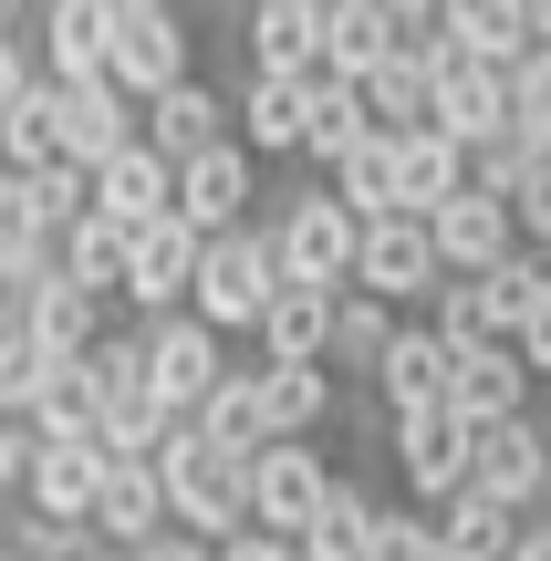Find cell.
<instances>
[{"label": "cell", "instance_id": "cell-1", "mask_svg": "<svg viewBox=\"0 0 551 561\" xmlns=\"http://www.w3.org/2000/svg\"><path fill=\"white\" fill-rule=\"evenodd\" d=\"M157 479H167V510H177V530H198V541H229V530H250V458H240V447H219L198 416H177V437H167Z\"/></svg>", "mask_w": 551, "mask_h": 561}, {"label": "cell", "instance_id": "cell-2", "mask_svg": "<svg viewBox=\"0 0 551 561\" xmlns=\"http://www.w3.org/2000/svg\"><path fill=\"white\" fill-rule=\"evenodd\" d=\"M282 240H271V219L250 229H219V240L198 250V291H187V312L219 322V333H261V312L282 301Z\"/></svg>", "mask_w": 551, "mask_h": 561}, {"label": "cell", "instance_id": "cell-3", "mask_svg": "<svg viewBox=\"0 0 551 561\" xmlns=\"http://www.w3.org/2000/svg\"><path fill=\"white\" fill-rule=\"evenodd\" d=\"M271 240H282V271H291V280L354 291V250H365V219H354V208L333 198V178L282 187V198H271Z\"/></svg>", "mask_w": 551, "mask_h": 561}, {"label": "cell", "instance_id": "cell-4", "mask_svg": "<svg viewBox=\"0 0 551 561\" xmlns=\"http://www.w3.org/2000/svg\"><path fill=\"white\" fill-rule=\"evenodd\" d=\"M386 458H395L416 510H448L469 489V468H479V426L458 405H416V416H386Z\"/></svg>", "mask_w": 551, "mask_h": 561}, {"label": "cell", "instance_id": "cell-5", "mask_svg": "<svg viewBox=\"0 0 551 561\" xmlns=\"http://www.w3.org/2000/svg\"><path fill=\"white\" fill-rule=\"evenodd\" d=\"M354 291L395 301V312H427V301L448 291V250H437V229L416 219V208H386V219H365V250H354Z\"/></svg>", "mask_w": 551, "mask_h": 561}, {"label": "cell", "instance_id": "cell-6", "mask_svg": "<svg viewBox=\"0 0 551 561\" xmlns=\"http://www.w3.org/2000/svg\"><path fill=\"white\" fill-rule=\"evenodd\" d=\"M333 479H344V468H333L323 447L271 437L261 458H250V530H282V541H302V530H312V510L333 500Z\"/></svg>", "mask_w": 551, "mask_h": 561}, {"label": "cell", "instance_id": "cell-7", "mask_svg": "<svg viewBox=\"0 0 551 561\" xmlns=\"http://www.w3.org/2000/svg\"><path fill=\"white\" fill-rule=\"evenodd\" d=\"M229 375V333L198 312H157L146 322V385H157V405H177V416H198L208 396H219Z\"/></svg>", "mask_w": 551, "mask_h": 561}, {"label": "cell", "instance_id": "cell-8", "mask_svg": "<svg viewBox=\"0 0 551 561\" xmlns=\"http://www.w3.org/2000/svg\"><path fill=\"white\" fill-rule=\"evenodd\" d=\"M250 198H261V157H250L240 136L198 146V157H177V219L187 229H250Z\"/></svg>", "mask_w": 551, "mask_h": 561}, {"label": "cell", "instance_id": "cell-9", "mask_svg": "<svg viewBox=\"0 0 551 561\" xmlns=\"http://www.w3.org/2000/svg\"><path fill=\"white\" fill-rule=\"evenodd\" d=\"M437 125H448L458 146H500L510 136V62H490V53H437Z\"/></svg>", "mask_w": 551, "mask_h": 561}, {"label": "cell", "instance_id": "cell-10", "mask_svg": "<svg viewBox=\"0 0 551 561\" xmlns=\"http://www.w3.org/2000/svg\"><path fill=\"white\" fill-rule=\"evenodd\" d=\"M469 489L510 500L520 520H531V510H551V426H541V416H500V426H479V468H469Z\"/></svg>", "mask_w": 551, "mask_h": 561}, {"label": "cell", "instance_id": "cell-11", "mask_svg": "<svg viewBox=\"0 0 551 561\" xmlns=\"http://www.w3.org/2000/svg\"><path fill=\"white\" fill-rule=\"evenodd\" d=\"M198 250H208V229H187L177 208L136 229V271H125V301H136V322L187 312V291H198Z\"/></svg>", "mask_w": 551, "mask_h": 561}, {"label": "cell", "instance_id": "cell-12", "mask_svg": "<svg viewBox=\"0 0 551 561\" xmlns=\"http://www.w3.org/2000/svg\"><path fill=\"white\" fill-rule=\"evenodd\" d=\"M115 32H125V0H42L32 11V42H42V73L53 83H83L115 62Z\"/></svg>", "mask_w": 551, "mask_h": 561}, {"label": "cell", "instance_id": "cell-13", "mask_svg": "<svg viewBox=\"0 0 551 561\" xmlns=\"http://www.w3.org/2000/svg\"><path fill=\"white\" fill-rule=\"evenodd\" d=\"M240 146L250 157H302L312 136V83L302 73H261V62H240Z\"/></svg>", "mask_w": 551, "mask_h": 561}, {"label": "cell", "instance_id": "cell-14", "mask_svg": "<svg viewBox=\"0 0 551 561\" xmlns=\"http://www.w3.org/2000/svg\"><path fill=\"white\" fill-rule=\"evenodd\" d=\"M104 83H125L136 104H146V94H167V83H187V21H177V0H157V11H125Z\"/></svg>", "mask_w": 551, "mask_h": 561}, {"label": "cell", "instance_id": "cell-15", "mask_svg": "<svg viewBox=\"0 0 551 561\" xmlns=\"http://www.w3.org/2000/svg\"><path fill=\"white\" fill-rule=\"evenodd\" d=\"M427 229H437V250H448V271H490V261H510L520 250V208L500 198V187H458L448 208H427Z\"/></svg>", "mask_w": 551, "mask_h": 561}, {"label": "cell", "instance_id": "cell-16", "mask_svg": "<svg viewBox=\"0 0 551 561\" xmlns=\"http://www.w3.org/2000/svg\"><path fill=\"white\" fill-rule=\"evenodd\" d=\"M104 479H115V447H94V437H53V447L32 458V479H21V500H32L42 520H94Z\"/></svg>", "mask_w": 551, "mask_h": 561}, {"label": "cell", "instance_id": "cell-17", "mask_svg": "<svg viewBox=\"0 0 551 561\" xmlns=\"http://www.w3.org/2000/svg\"><path fill=\"white\" fill-rule=\"evenodd\" d=\"M448 385H458V343L437 333V322H406V333H395V354L375 364V405H386V416L448 405Z\"/></svg>", "mask_w": 551, "mask_h": 561}, {"label": "cell", "instance_id": "cell-18", "mask_svg": "<svg viewBox=\"0 0 551 561\" xmlns=\"http://www.w3.org/2000/svg\"><path fill=\"white\" fill-rule=\"evenodd\" d=\"M136 125H146V146H167V157H198V146H219V136H240V104L219 94V83H167V94H146L136 104Z\"/></svg>", "mask_w": 551, "mask_h": 561}, {"label": "cell", "instance_id": "cell-19", "mask_svg": "<svg viewBox=\"0 0 551 561\" xmlns=\"http://www.w3.org/2000/svg\"><path fill=\"white\" fill-rule=\"evenodd\" d=\"M53 94H62V157H73V167H104L115 146L146 136V125H136V94H125V83H104V73L53 83Z\"/></svg>", "mask_w": 551, "mask_h": 561}, {"label": "cell", "instance_id": "cell-20", "mask_svg": "<svg viewBox=\"0 0 551 561\" xmlns=\"http://www.w3.org/2000/svg\"><path fill=\"white\" fill-rule=\"evenodd\" d=\"M94 208H115L125 229H146V219H167V208H177V157H167V146H115V157L94 167Z\"/></svg>", "mask_w": 551, "mask_h": 561}, {"label": "cell", "instance_id": "cell-21", "mask_svg": "<svg viewBox=\"0 0 551 561\" xmlns=\"http://www.w3.org/2000/svg\"><path fill=\"white\" fill-rule=\"evenodd\" d=\"M333 312H344V291L282 280V301L261 312V364H333Z\"/></svg>", "mask_w": 551, "mask_h": 561}, {"label": "cell", "instance_id": "cell-22", "mask_svg": "<svg viewBox=\"0 0 551 561\" xmlns=\"http://www.w3.org/2000/svg\"><path fill=\"white\" fill-rule=\"evenodd\" d=\"M469 178H479V157L448 136V125H406V136H395V198H406L416 219H427V208H448Z\"/></svg>", "mask_w": 551, "mask_h": 561}, {"label": "cell", "instance_id": "cell-23", "mask_svg": "<svg viewBox=\"0 0 551 561\" xmlns=\"http://www.w3.org/2000/svg\"><path fill=\"white\" fill-rule=\"evenodd\" d=\"M531 364H520V343H479V354H458V385H448V405L469 426H500V416H531Z\"/></svg>", "mask_w": 551, "mask_h": 561}, {"label": "cell", "instance_id": "cell-24", "mask_svg": "<svg viewBox=\"0 0 551 561\" xmlns=\"http://www.w3.org/2000/svg\"><path fill=\"white\" fill-rule=\"evenodd\" d=\"M312 53H323V0H250L240 62H261V73H302Z\"/></svg>", "mask_w": 551, "mask_h": 561}, {"label": "cell", "instance_id": "cell-25", "mask_svg": "<svg viewBox=\"0 0 551 561\" xmlns=\"http://www.w3.org/2000/svg\"><path fill=\"white\" fill-rule=\"evenodd\" d=\"M94 530L104 541H157V530H177V510H167V479L146 458H115V479H104V500H94Z\"/></svg>", "mask_w": 551, "mask_h": 561}, {"label": "cell", "instance_id": "cell-26", "mask_svg": "<svg viewBox=\"0 0 551 561\" xmlns=\"http://www.w3.org/2000/svg\"><path fill=\"white\" fill-rule=\"evenodd\" d=\"M62 271H73L83 291H104V301H125V271H136V229H125L115 208H83V219L62 229Z\"/></svg>", "mask_w": 551, "mask_h": 561}, {"label": "cell", "instance_id": "cell-27", "mask_svg": "<svg viewBox=\"0 0 551 561\" xmlns=\"http://www.w3.org/2000/svg\"><path fill=\"white\" fill-rule=\"evenodd\" d=\"M261 405H271V437H312V426L344 416L333 364H261Z\"/></svg>", "mask_w": 551, "mask_h": 561}, {"label": "cell", "instance_id": "cell-28", "mask_svg": "<svg viewBox=\"0 0 551 561\" xmlns=\"http://www.w3.org/2000/svg\"><path fill=\"white\" fill-rule=\"evenodd\" d=\"M42 250H62V219H53V198H42V178L0 167V280H11V271H32Z\"/></svg>", "mask_w": 551, "mask_h": 561}, {"label": "cell", "instance_id": "cell-29", "mask_svg": "<svg viewBox=\"0 0 551 561\" xmlns=\"http://www.w3.org/2000/svg\"><path fill=\"white\" fill-rule=\"evenodd\" d=\"M448 42L458 53H490V62H531L541 53L531 0H448Z\"/></svg>", "mask_w": 551, "mask_h": 561}, {"label": "cell", "instance_id": "cell-30", "mask_svg": "<svg viewBox=\"0 0 551 561\" xmlns=\"http://www.w3.org/2000/svg\"><path fill=\"white\" fill-rule=\"evenodd\" d=\"M0 167H21V178H42V167H73V157H62V94H53V73H42L32 94L0 115Z\"/></svg>", "mask_w": 551, "mask_h": 561}, {"label": "cell", "instance_id": "cell-31", "mask_svg": "<svg viewBox=\"0 0 551 561\" xmlns=\"http://www.w3.org/2000/svg\"><path fill=\"white\" fill-rule=\"evenodd\" d=\"M437 541H448V561H510L520 510H510V500H490V489H458V500L437 510Z\"/></svg>", "mask_w": 551, "mask_h": 561}, {"label": "cell", "instance_id": "cell-32", "mask_svg": "<svg viewBox=\"0 0 551 561\" xmlns=\"http://www.w3.org/2000/svg\"><path fill=\"white\" fill-rule=\"evenodd\" d=\"M395 333H406V312H395V301L344 291V312H333V375H365V385H375V364L395 354Z\"/></svg>", "mask_w": 551, "mask_h": 561}, {"label": "cell", "instance_id": "cell-33", "mask_svg": "<svg viewBox=\"0 0 551 561\" xmlns=\"http://www.w3.org/2000/svg\"><path fill=\"white\" fill-rule=\"evenodd\" d=\"M365 104H375V125H386V136H406V125H437V62L386 53V62L365 73Z\"/></svg>", "mask_w": 551, "mask_h": 561}, {"label": "cell", "instance_id": "cell-34", "mask_svg": "<svg viewBox=\"0 0 551 561\" xmlns=\"http://www.w3.org/2000/svg\"><path fill=\"white\" fill-rule=\"evenodd\" d=\"M198 426H208V437H219V447H240V458H261V447H271V405H261V364H229V375H219V396L198 405Z\"/></svg>", "mask_w": 551, "mask_h": 561}, {"label": "cell", "instance_id": "cell-35", "mask_svg": "<svg viewBox=\"0 0 551 561\" xmlns=\"http://www.w3.org/2000/svg\"><path fill=\"white\" fill-rule=\"evenodd\" d=\"M375 489L365 479H333V500L312 510V530H302V561H365V530H375Z\"/></svg>", "mask_w": 551, "mask_h": 561}, {"label": "cell", "instance_id": "cell-36", "mask_svg": "<svg viewBox=\"0 0 551 561\" xmlns=\"http://www.w3.org/2000/svg\"><path fill=\"white\" fill-rule=\"evenodd\" d=\"M323 178H333V198H344L354 219H386V208H406V198H395V136H386V125H375L354 157H333Z\"/></svg>", "mask_w": 551, "mask_h": 561}, {"label": "cell", "instance_id": "cell-37", "mask_svg": "<svg viewBox=\"0 0 551 561\" xmlns=\"http://www.w3.org/2000/svg\"><path fill=\"white\" fill-rule=\"evenodd\" d=\"M32 416H42V437H94L104 447V385H94V364H53V385L32 396Z\"/></svg>", "mask_w": 551, "mask_h": 561}, {"label": "cell", "instance_id": "cell-38", "mask_svg": "<svg viewBox=\"0 0 551 561\" xmlns=\"http://www.w3.org/2000/svg\"><path fill=\"white\" fill-rule=\"evenodd\" d=\"M365 561H448V541H437V510H375V530H365Z\"/></svg>", "mask_w": 551, "mask_h": 561}, {"label": "cell", "instance_id": "cell-39", "mask_svg": "<svg viewBox=\"0 0 551 561\" xmlns=\"http://www.w3.org/2000/svg\"><path fill=\"white\" fill-rule=\"evenodd\" d=\"M53 364H62V354L32 333V322H0V405H32L42 385H53Z\"/></svg>", "mask_w": 551, "mask_h": 561}, {"label": "cell", "instance_id": "cell-40", "mask_svg": "<svg viewBox=\"0 0 551 561\" xmlns=\"http://www.w3.org/2000/svg\"><path fill=\"white\" fill-rule=\"evenodd\" d=\"M375 21H386V42L416 53V62L448 53V0H375Z\"/></svg>", "mask_w": 551, "mask_h": 561}, {"label": "cell", "instance_id": "cell-41", "mask_svg": "<svg viewBox=\"0 0 551 561\" xmlns=\"http://www.w3.org/2000/svg\"><path fill=\"white\" fill-rule=\"evenodd\" d=\"M510 136L520 146H551V42L531 62H510Z\"/></svg>", "mask_w": 551, "mask_h": 561}, {"label": "cell", "instance_id": "cell-42", "mask_svg": "<svg viewBox=\"0 0 551 561\" xmlns=\"http://www.w3.org/2000/svg\"><path fill=\"white\" fill-rule=\"evenodd\" d=\"M510 208H520V240H551V146H520V178H510Z\"/></svg>", "mask_w": 551, "mask_h": 561}, {"label": "cell", "instance_id": "cell-43", "mask_svg": "<svg viewBox=\"0 0 551 561\" xmlns=\"http://www.w3.org/2000/svg\"><path fill=\"white\" fill-rule=\"evenodd\" d=\"M32 83H42V42L32 32H0V115H11Z\"/></svg>", "mask_w": 551, "mask_h": 561}, {"label": "cell", "instance_id": "cell-44", "mask_svg": "<svg viewBox=\"0 0 551 561\" xmlns=\"http://www.w3.org/2000/svg\"><path fill=\"white\" fill-rule=\"evenodd\" d=\"M219 561H302V541H282V530H229Z\"/></svg>", "mask_w": 551, "mask_h": 561}, {"label": "cell", "instance_id": "cell-45", "mask_svg": "<svg viewBox=\"0 0 551 561\" xmlns=\"http://www.w3.org/2000/svg\"><path fill=\"white\" fill-rule=\"evenodd\" d=\"M510 343H520V364H531V375H551V291L520 312V333H510Z\"/></svg>", "mask_w": 551, "mask_h": 561}, {"label": "cell", "instance_id": "cell-46", "mask_svg": "<svg viewBox=\"0 0 551 561\" xmlns=\"http://www.w3.org/2000/svg\"><path fill=\"white\" fill-rule=\"evenodd\" d=\"M125 561H219V541H198V530H157V541H136Z\"/></svg>", "mask_w": 551, "mask_h": 561}, {"label": "cell", "instance_id": "cell-47", "mask_svg": "<svg viewBox=\"0 0 551 561\" xmlns=\"http://www.w3.org/2000/svg\"><path fill=\"white\" fill-rule=\"evenodd\" d=\"M510 561H551V510H531V520H520V541H510Z\"/></svg>", "mask_w": 551, "mask_h": 561}, {"label": "cell", "instance_id": "cell-48", "mask_svg": "<svg viewBox=\"0 0 551 561\" xmlns=\"http://www.w3.org/2000/svg\"><path fill=\"white\" fill-rule=\"evenodd\" d=\"M531 32H541V42H551V0H531Z\"/></svg>", "mask_w": 551, "mask_h": 561}, {"label": "cell", "instance_id": "cell-49", "mask_svg": "<svg viewBox=\"0 0 551 561\" xmlns=\"http://www.w3.org/2000/svg\"><path fill=\"white\" fill-rule=\"evenodd\" d=\"M125 11H157V0H125Z\"/></svg>", "mask_w": 551, "mask_h": 561}, {"label": "cell", "instance_id": "cell-50", "mask_svg": "<svg viewBox=\"0 0 551 561\" xmlns=\"http://www.w3.org/2000/svg\"><path fill=\"white\" fill-rule=\"evenodd\" d=\"M0 561H11V541H0Z\"/></svg>", "mask_w": 551, "mask_h": 561}, {"label": "cell", "instance_id": "cell-51", "mask_svg": "<svg viewBox=\"0 0 551 561\" xmlns=\"http://www.w3.org/2000/svg\"><path fill=\"white\" fill-rule=\"evenodd\" d=\"M541 261H551V240H541Z\"/></svg>", "mask_w": 551, "mask_h": 561}, {"label": "cell", "instance_id": "cell-52", "mask_svg": "<svg viewBox=\"0 0 551 561\" xmlns=\"http://www.w3.org/2000/svg\"><path fill=\"white\" fill-rule=\"evenodd\" d=\"M0 416H11V405H0Z\"/></svg>", "mask_w": 551, "mask_h": 561}]
</instances>
